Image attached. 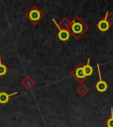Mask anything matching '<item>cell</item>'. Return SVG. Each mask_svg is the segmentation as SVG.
<instances>
[{
    "instance_id": "1",
    "label": "cell",
    "mask_w": 113,
    "mask_h": 127,
    "mask_svg": "<svg viewBox=\"0 0 113 127\" xmlns=\"http://www.w3.org/2000/svg\"><path fill=\"white\" fill-rule=\"evenodd\" d=\"M88 30H89V27L79 16H75L74 20L71 21L69 32L76 40L79 39L82 35H84Z\"/></svg>"
},
{
    "instance_id": "2",
    "label": "cell",
    "mask_w": 113,
    "mask_h": 127,
    "mask_svg": "<svg viewBox=\"0 0 113 127\" xmlns=\"http://www.w3.org/2000/svg\"><path fill=\"white\" fill-rule=\"evenodd\" d=\"M25 17L27 18V20H28V21H30L33 25L36 26L39 23L40 20L45 17V14L37 5H33L26 12Z\"/></svg>"
},
{
    "instance_id": "3",
    "label": "cell",
    "mask_w": 113,
    "mask_h": 127,
    "mask_svg": "<svg viewBox=\"0 0 113 127\" xmlns=\"http://www.w3.org/2000/svg\"><path fill=\"white\" fill-rule=\"evenodd\" d=\"M83 66H84V64L82 62H80V63L78 64L73 69V71H71V75L75 78L76 80H78L79 83L81 84L87 79L85 72H84Z\"/></svg>"
},
{
    "instance_id": "4",
    "label": "cell",
    "mask_w": 113,
    "mask_h": 127,
    "mask_svg": "<svg viewBox=\"0 0 113 127\" xmlns=\"http://www.w3.org/2000/svg\"><path fill=\"white\" fill-rule=\"evenodd\" d=\"M96 67H97V72H98V77H99V80L98 82L95 85V88L96 89V91L99 93H104L108 90L109 88V85L107 84V82L105 80H103L102 78L101 74V70H100V64H96Z\"/></svg>"
},
{
    "instance_id": "5",
    "label": "cell",
    "mask_w": 113,
    "mask_h": 127,
    "mask_svg": "<svg viewBox=\"0 0 113 127\" xmlns=\"http://www.w3.org/2000/svg\"><path fill=\"white\" fill-rule=\"evenodd\" d=\"M96 28H97L98 30L101 31L102 33H105V32H107L108 30L111 28V26H110L109 22H108V20H107V15H106V14H105V16H104V18L100 20L99 21L96 23Z\"/></svg>"
},
{
    "instance_id": "6",
    "label": "cell",
    "mask_w": 113,
    "mask_h": 127,
    "mask_svg": "<svg viewBox=\"0 0 113 127\" xmlns=\"http://www.w3.org/2000/svg\"><path fill=\"white\" fill-rule=\"evenodd\" d=\"M18 94H19L18 92L8 94L7 92H5V91H1L0 92V104H2V105L7 104V103L9 102V101H10L11 97L14 96V95H17Z\"/></svg>"
},
{
    "instance_id": "7",
    "label": "cell",
    "mask_w": 113,
    "mask_h": 127,
    "mask_svg": "<svg viewBox=\"0 0 113 127\" xmlns=\"http://www.w3.org/2000/svg\"><path fill=\"white\" fill-rule=\"evenodd\" d=\"M52 21H53L54 24H56L58 28L64 30H69L70 27H71V20H70L67 17H65L59 23H57V21H56L54 18H52Z\"/></svg>"
},
{
    "instance_id": "8",
    "label": "cell",
    "mask_w": 113,
    "mask_h": 127,
    "mask_svg": "<svg viewBox=\"0 0 113 127\" xmlns=\"http://www.w3.org/2000/svg\"><path fill=\"white\" fill-rule=\"evenodd\" d=\"M56 27H57V28H58V39H59L61 42H67L68 40L70 39V36H71V34H70L69 30L61 29V28H58L57 25H56Z\"/></svg>"
},
{
    "instance_id": "9",
    "label": "cell",
    "mask_w": 113,
    "mask_h": 127,
    "mask_svg": "<svg viewBox=\"0 0 113 127\" xmlns=\"http://www.w3.org/2000/svg\"><path fill=\"white\" fill-rule=\"evenodd\" d=\"M35 84H36V82H35V80L32 79L30 76H27V77H25L21 80V85L23 86L27 90L31 89L32 87L35 86Z\"/></svg>"
},
{
    "instance_id": "10",
    "label": "cell",
    "mask_w": 113,
    "mask_h": 127,
    "mask_svg": "<svg viewBox=\"0 0 113 127\" xmlns=\"http://www.w3.org/2000/svg\"><path fill=\"white\" fill-rule=\"evenodd\" d=\"M83 69H84V72H85V75L86 77H89L93 74L94 72V68L91 66L90 64V58H87V64H84L83 66Z\"/></svg>"
},
{
    "instance_id": "11",
    "label": "cell",
    "mask_w": 113,
    "mask_h": 127,
    "mask_svg": "<svg viewBox=\"0 0 113 127\" xmlns=\"http://www.w3.org/2000/svg\"><path fill=\"white\" fill-rule=\"evenodd\" d=\"M76 91H77V93L79 94L81 97H85L86 95L89 93V88H88L86 85H84V84H81V85L78 87Z\"/></svg>"
},
{
    "instance_id": "12",
    "label": "cell",
    "mask_w": 113,
    "mask_h": 127,
    "mask_svg": "<svg viewBox=\"0 0 113 127\" xmlns=\"http://www.w3.org/2000/svg\"><path fill=\"white\" fill-rule=\"evenodd\" d=\"M8 71H9V68L3 63L1 58V50H0V77H4Z\"/></svg>"
},
{
    "instance_id": "13",
    "label": "cell",
    "mask_w": 113,
    "mask_h": 127,
    "mask_svg": "<svg viewBox=\"0 0 113 127\" xmlns=\"http://www.w3.org/2000/svg\"><path fill=\"white\" fill-rule=\"evenodd\" d=\"M103 124L106 127H113V108L111 109V117L106 119Z\"/></svg>"
},
{
    "instance_id": "14",
    "label": "cell",
    "mask_w": 113,
    "mask_h": 127,
    "mask_svg": "<svg viewBox=\"0 0 113 127\" xmlns=\"http://www.w3.org/2000/svg\"><path fill=\"white\" fill-rule=\"evenodd\" d=\"M106 15H107V20L109 22L110 26H112L113 25V12H106Z\"/></svg>"
},
{
    "instance_id": "15",
    "label": "cell",
    "mask_w": 113,
    "mask_h": 127,
    "mask_svg": "<svg viewBox=\"0 0 113 127\" xmlns=\"http://www.w3.org/2000/svg\"><path fill=\"white\" fill-rule=\"evenodd\" d=\"M66 127H68V126H66Z\"/></svg>"
}]
</instances>
